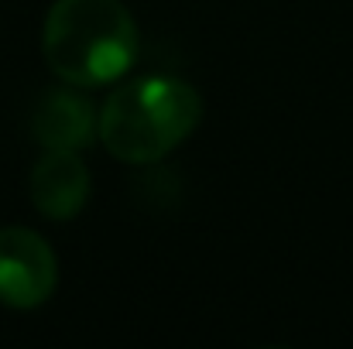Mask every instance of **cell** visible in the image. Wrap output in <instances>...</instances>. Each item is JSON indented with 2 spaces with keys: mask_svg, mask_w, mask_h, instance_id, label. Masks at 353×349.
I'll return each instance as SVG.
<instances>
[{
  "mask_svg": "<svg viewBox=\"0 0 353 349\" xmlns=\"http://www.w3.org/2000/svg\"><path fill=\"white\" fill-rule=\"evenodd\" d=\"M48 69L79 89L117 83L137 59V24L120 0H55L45 14Z\"/></svg>",
  "mask_w": 353,
  "mask_h": 349,
  "instance_id": "cell-1",
  "label": "cell"
},
{
  "mask_svg": "<svg viewBox=\"0 0 353 349\" xmlns=\"http://www.w3.org/2000/svg\"><path fill=\"white\" fill-rule=\"evenodd\" d=\"M203 120V96L175 76H141L107 96L97 137L123 165H154Z\"/></svg>",
  "mask_w": 353,
  "mask_h": 349,
  "instance_id": "cell-2",
  "label": "cell"
},
{
  "mask_svg": "<svg viewBox=\"0 0 353 349\" xmlns=\"http://www.w3.org/2000/svg\"><path fill=\"white\" fill-rule=\"evenodd\" d=\"M59 260L41 233L28 226L0 230V302L7 308H38L55 295Z\"/></svg>",
  "mask_w": 353,
  "mask_h": 349,
  "instance_id": "cell-3",
  "label": "cell"
},
{
  "mask_svg": "<svg viewBox=\"0 0 353 349\" xmlns=\"http://www.w3.org/2000/svg\"><path fill=\"white\" fill-rule=\"evenodd\" d=\"M28 189H31L34 209L45 220L65 223L86 209L93 178H90V168L79 158V151H48L45 147V154L31 168Z\"/></svg>",
  "mask_w": 353,
  "mask_h": 349,
  "instance_id": "cell-4",
  "label": "cell"
},
{
  "mask_svg": "<svg viewBox=\"0 0 353 349\" xmlns=\"http://www.w3.org/2000/svg\"><path fill=\"white\" fill-rule=\"evenodd\" d=\"M97 116L100 110L79 86H62L41 93L31 114V134L48 151H83L97 140Z\"/></svg>",
  "mask_w": 353,
  "mask_h": 349,
  "instance_id": "cell-5",
  "label": "cell"
}]
</instances>
